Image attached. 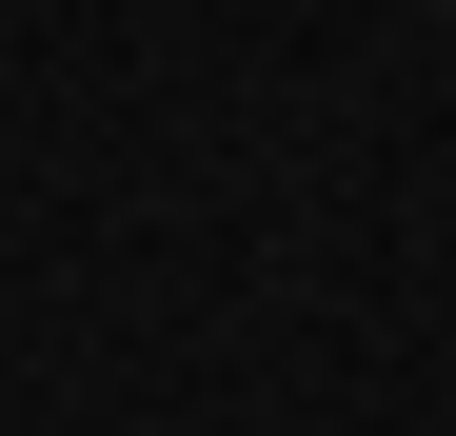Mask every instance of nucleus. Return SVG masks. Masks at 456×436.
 <instances>
[]
</instances>
